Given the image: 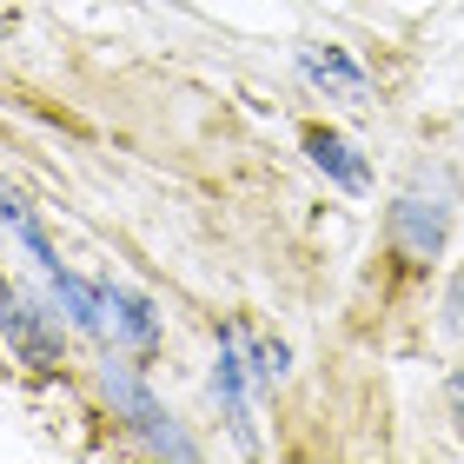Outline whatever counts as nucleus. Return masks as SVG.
<instances>
[{
    "label": "nucleus",
    "instance_id": "obj_1",
    "mask_svg": "<svg viewBox=\"0 0 464 464\" xmlns=\"http://www.w3.org/2000/svg\"><path fill=\"white\" fill-rule=\"evenodd\" d=\"M451 206H458V179L451 166H418L411 186L392 199V246L405 266H431L445 252V232H451Z\"/></svg>",
    "mask_w": 464,
    "mask_h": 464
},
{
    "label": "nucleus",
    "instance_id": "obj_2",
    "mask_svg": "<svg viewBox=\"0 0 464 464\" xmlns=\"http://www.w3.org/2000/svg\"><path fill=\"white\" fill-rule=\"evenodd\" d=\"M0 332H7V345L20 352V365H34V372L60 365V332L20 285H0Z\"/></svg>",
    "mask_w": 464,
    "mask_h": 464
},
{
    "label": "nucleus",
    "instance_id": "obj_3",
    "mask_svg": "<svg viewBox=\"0 0 464 464\" xmlns=\"http://www.w3.org/2000/svg\"><path fill=\"white\" fill-rule=\"evenodd\" d=\"M107 398L126 411V425H133V431L146 438V445H160V451H173V458H193V438H179L173 425H166L160 405L140 392V378H126V372H113V365H107Z\"/></svg>",
    "mask_w": 464,
    "mask_h": 464
},
{
    "label": "nucleus",
    "instance_id": "obj_4",
    "mask_svg": "<svg viewBox=\"0 0 464 464\" xmlns=\"http://www.w3.org/2000/svg\"><path fill=\"white\" fill-rule=\"evenodd\" d=\"M305 153H312V166H319L332 186H345V193H365V186H372V166L358 160V146H352L345 133H332V126H312V133H305Z\"/></svg>",
    "mask_w": 464,
    "mask_h": 464
},
{
    "label": "nucleus",
    "instance_id": "obj_5",
    "mask_svg": "<svg viewBox=\"0 0 464 464\" xmlns=\"http://www.w3.org/2000/svg\"><path fill=\"white\" fill-rule=\"evenodd\" d=\"M299 73L312 87H325L332 100H365V73L352 67L345 47H299Z\"/></svg>",
    "mask_w": 464,
    "mask_h": 464
},
{
    "label": "nucleus",
    "instance_id": "obj_6",
    "mask_svg": "<svg viewBox=\"0 0 464 464\" xmlns=\"http://www.w3.org/2000/svg\"><path fill=\"white\" fill-rule=\"evenodd\" d=\"M100 299H107V332H113V339H126L133 352H146V345H153V332H160V325H153V305H146L140 292H120V285H107Z\"/></svg>",
    "mask_w": 464,
    "mask_h": 464
},
{
    "label": "nucleus",
    "instance_id": "obj_7",
    "mask_svg": "<svg viewBox=\"0 0 464 464\" xmlns=\"http://www.w3.org/2000/svg\"><path fill=\"white\" fill-rule=\"evenodd\" d=\"M0 226H7V232H14V239L27 246V252H34V259L47 266V272H60V252L47 246V232H40V219L27 213V199H20L14 186H0Z\"/></svg>",
    "mask_w": 464,
    "mask_h": 464
},
{
    "label": "nucleus",
    "instance_id": "obj_8",
    "mask_svg": "<svg viewBox=\"0 0 464 464\" xmlns=\"http://www.w3.org/2000/svg\"><path fill=\"white\" fill-rule=\"evenodd\" d=\"M53 285H60V305L73 312V325H80V332H107V299H100L93 285H80L67 266L53 272Z\"/></svg>",
    "mask_w": 464,
    "mask_h": 464
},
{
    "label": "nucleus",
    "instance_id": "obj_9",
    "mask_svg": "<svg viewBox=\"0 0 464 464\" xmlns=\"http://www.w3.org/2000/svg\"><path fill=\"white\" fill-rule=\"evenodd\" d=\"M445 319L464 332V266H458V279H451V292H445Z\"/></svg>",
    "mask_w": 464,
    "mask_h": 464
},
{
    "label": "nucleus",
    "instance_id": "obj_10",
    "mask_svg": "<svg viewBox=\"0 0 464 464\" xmlns=\"http://www.w3.org/2000/svg\"><path fill=\"white\" fill-rule=\"evenodd\" d=\"M451 418L464 425V372H451Z\"/></svg>",
    "mask_w": 464,
    "mask_h": 464
}]
</instances>
